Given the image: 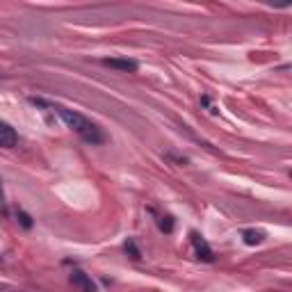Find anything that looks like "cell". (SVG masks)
Here are the masks:
<instances>
[{"label": "cell", "mask_w": 292, "mask_h": 292, "mask_svg": "<svg viewBox=\"0 0 292 292\" xmlns=\"http://www.w3.org/2000/svg\"><path fill=\"white\" fill-rule=\"evenodd\" d=\"M16 144H19V135H16V130H14L9 124L0 121V146H2V149H14Z\"/></svg>", "instance_id": "obj_5"}, {"label": "cell", "mask_w": 292, "mask_h": 292, "mask_svg": "<svg viewBox=\"0 0 292 292\" xmlns=\"http://www.w3.org/2000/svg\"><path fill=\"white\" fill-rule=\"evenodd\" d=\"M190 240H192V247H194V254H196V258L203 262H212L215 260V254H212V249L208 247V242H205L203 237L196 233V230H192L190 233Z\"/></svg>", "instance_id": "obj_2"}, {"label": "cell", "mask_w": 292, "mask_h": 292, "mask_svg": "<svg viewBox=\"0 0 292 292\" xmlns=\"http://www.w3.org/2000/svg\"><path fill=\"white\" fill-rule=\"evenodd\" d=\"M16 217H19V222H21V226H23V228H32V217L28 215V212L19 210V212H16Z\"/></svg>", "instance_id": "obj_9"}, {"label": "cell", "mask_w": 292, "mask_h": 292, "mask_svg": "<svg viewBox=\"0 0 292 292\" xmlns=\"http://www.w3.org/2000/svg\"><path fill=\"white\" fill-rule=\"evenodd\" d=\"M124 251L130 256L132 260H142V251H139V247H137V242L132 240V237H128V240L124 242Z\"/></svg>", "instance_id": "obj_7"}, {"label": "cell", "mask_w": 292, "mask_h": 292, "mask_svg": "<svg viewBox=\"0 0 292 292\" xmlns=\"http://www.w3.org/2000/svg\"><path fill=\"white\" fill-rule=\"evenodd\" d=\"M174 217H169V215H160L158 217V228L162 230V233H174Z\"/></svg>", "instance_id": "obj_8"}, {"label": "cell", "mask_w": 292, "mask_h": 292, "mask_svg": "<svg viewBox=\"0 0 292 292\" xmlns=\"http://www.w3.org/2000/svg\"><path fill=\"white\" fill-rule=\"evenodd\" d=\"M103 66H110V68H117V71H124V73H135L139 64L130 57H105V60H100Z\"/></svg>", "instance_id": "obj_3"}, {"label": "cell", "mask_w": 292, "mask_h": 292, "mask_svg": "<svg viewBox=\"0 0 292 292\" xmlns=\"http://www.w3.org/2000/svg\"><path fill=\"white\" fill-rule=\"evenodd\" d=\"M5 199V192H2V180H0V201Z\"/></svg>", "instance_id": "obj_10"}, {"label": "cell", "mask_w": 292, "mask_h": 292, "mask_svg": "<svg viewBox=\"0 0 292 292\" xmlns=\"http://www.w3.org/2000/svg\"><path fill=\"white\" fill-rule=\"evenodd\" d=\"M71 283H73L75 288H80L82 292H96V283H94L92 276L85 274L82 269H73V272H71Z\"/></svg>", "instance_id": "obj_4"}, {"label": "cell", "mask_w": 292, "mask_h": 292, "mask_svg": "<svg viewBox=\"0 0 292 292\" xmlns=\"http://www.w3.org/2000/svg\"><path fill=\"white\" fill-rule=\"evenodd\" d=\"M55 110H57V114H60V119L66 124L68 130H73L82 142L96 146V144H103L107 139L103 128H100L98 124H94L92 119H87L85 114L75 112V110H68V107H62V105H55Z\"/></svg>", "instance_id": "obj_1"}, {"label": "cell", "mask_w": 292, "mask_h": 292, "mask_svg": "<svg viewBox=\"0 0 292 292\" xmlns=\"http://www.w3.org/2000/svg\"><path fill=\"white\" fill-rule=\"evenodd\" d=\"M242 237L249 247H256V244H260L262 240H265V233H262V230H256V228H247V230H242Z\"/></svg>", "instance_id": "obj_6"}]
</instances>
